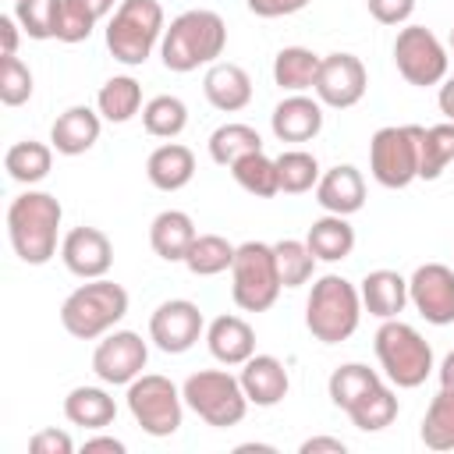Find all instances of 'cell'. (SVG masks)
<instances>
[{
  "mask_svg": "<svg viewBox=\"0 0 454 454\" xmlns=\"http://www.w3.org/2000/svg\"><path fill=\"white\" fill-rule=\"evenodd\" d=\"M124 316H128V291L106 277L74 287L60 305V323L78 340L106 337Z\"/></svg>",
  "mask_w": 454,
  "mask_h": 454,
  "instance_id": "4",
  "label": "cell"
},
{
  "mask_svg": "<svg viewBox=\"0 0 454 454\" xmlns=\"http://www.w3.org/2000/svg\"><path fill=\"white\" fill-rule=\"evenodd\" d=\"M408 305L433 323V326H450L454 323V270L443 262H422L408 277Z\"/></svg>",
  "mask_w": 454,
  "mask_h": 454,
  "instance_id": "15",
  "label": "cell"
},
{
  "mask_svg": "<svg viewBox=\"0 0 454 454\" xmlns=\"http://www.w3.org/2000/svg\"><path fill=\"white\" fill-rule=\"evenodd\" d=\"M142 128L153 138H177L188 128V106H184V99L167 96V92L163 96H153L142 106Z\"/></svg>",
  "mask_w": 454,
  "mask_h": 454,
  "instance_id": "39",
  "label": "cell"
},
{
  "mask_svg": "<svg viewBox=\"0 0 454 454\" xmlns=\"http://www.w3.org/2000/svg\"><path fill=\"white\" fill-rule=\"evenodd\" d=\"M436 372H440V387H450V390H454V351L443 355V362H440Z\"/></svg>",
  "mask_w": 454,
  "mask_h": 454,
  "instance_id": "51",
  "label": "cell"
},
{
  "mask_svg": "<svg viewBox=\"0 0 454 454\" xmlns=\"http://www.w3.org/2000/svg\"><path fill=\"white\" fill-rule=\"evenodd\" d=\"M114 11V0H60L57 18V39L60 43H82L92 35V28Z\"/></svg>",
  "mask_w": 454,
  "mask_h": 454,
  "instance_id": "30",
  "label": "cell"
},
{
  "mask_svg": "<svg viewBox=\"0 0 454 454\" xmlns=\"http://www.w3.org/2000/svg\"><path fill=\"white\" fill-rule=\"evenodd\" d=\"M365 89H369V74H365V64L355 53H326L319 60L312 92L323 106L348 110V106L362 103Z\"/></svg>",
  "mask_w": 454,
  "mask_h": 454,
  "instance_id": "13",
  "label": "cell"
},
{
  "mask_svg": "<svg viewBox=\"0 0 454 454\" xmlns=\"http://www.w3.org/2000/svg\"><path fill=\"white\" fill-rule=\"evenodd\" d=\"M64 419L82 429H106L117 419V404L103 387H74L64 397Z\"/></svg>",
  "mask_w": 454,
  "mask_h": 454,
  "instance_id": "27",
  "label": "cell"
},
{
  "mask_svg": "<svg viewBox=\"0 0 454 454\" xmlns=\"http://www.w3.org/2000/svg\"><path fill=\"white\" fill-rule=\"evenodd\" d=\"M316 202L326 213H337V216L358 213L365 206V177H362V170L351 167V163H337L326 174H319Z\"/></svg>",
  "mask_w": 454,
  "mask_h": 454,
  "instance_id": "19",
  "label": "cell"
},
{
  "mask_svg": "<svg viewBox=\"0 0 454 454\" xmlns=\"http://www.w3.org/2000/svg\"><path fill=\"white\" fill-rule=\"evenodd\" d=\"M53 167V145L46 142H35V138H25V142H14L7 153H4V170L11 181L18 184H39Z\"/></svg>",
  "mask_w": 454,
  "mask_h": 454,
  "instance_id": "29",
  "label": "cell"
},
{
  "mask_svg": "<svg viewBox=\"0 0 454 454\" xmlns=\"http://www.w3.org/2000/svg\"><path fill=\"white\" fill-rule=\"evenodd\" d=\"M32 99V71L18 57L0 60V103L4 106H21Z\"/></svg>",
  "mask_w": 454,
  "mask_h": 454,
  "instance_id": "43",
  "label": "cell"
},
{
  "mask_svg": "<svg viewBox=\"0 0 454 454\" xmlns=\"http://www.w3.org/2000/svg\"><path fill=\"white\" fill-rule=\"evenodd\" d=\"M145 174L149 184L160 192H181L192 177H195V153L181 142H163L149 153L145 160Z\"/></svg>",
  "mask_w": 454,
  "mask_h": 454,
  "instance_id": "25",
  "label": "cell"
},
{
  "mask_svg": "<svg viewBox=\"0 0 454 454\" xmlns=\"http://www.w3.org/2000/svg\"><path fill=\"white\" fill-rule=\"evenodd\" d=\"M202 92H206L209 106H216L223 114H238L252 103V78L241 64L216 60V64H209V71L202 78Z\"/></svg>",
  "mask_w": 454,
  "mask_h": 454,
  "instance_id": "21",
  "label": "cell"
},
{
  "mask_svg": "<svg viewBox=\"0 0 454 454\" xmlns=\"http://www.w3.org/2000/svg\"><path fill=\"white\" fill-rule=\"evenodd\" d=\"M28 450H32V454H71V450H74V440H71L64 429L50 426V429H39V433L28 440Z\"/></svg>",
  "mask_w": 454,
  "mask_h": 454,
  "instance_id": "45",
  "label": "cell"
},
{
  "mask_svg": "<svg viewBox=\"0 0 454 454\" xmlns=\"http://www.w3.org/2000/svg\"><path fill=\"white\" fill-rule=\"evenodd\" d=\"M60 262L82 280L106 277L114 266V245L99 227H71L60 241Z\"/></svg>",
  "mask_w": 454,
  "mask_h": 454,
  "instance_id": "16",
  "label": "cell"
},
{
  "mask_svg": "<svg viewBox=\"0 0 454 454\" xmlns=\"http://www.w3.org/2000/svg\"><path fill=\"white\" fill-rule=\"evenodd\" d=\"M362 323V294L340 273H323L305 301V326L319 344L348 340Z\"/></svg>",
  "mask_w": 454,
  "mask_h": 454,
  "instance_id": "3",
  "label": "cell"
},
{
  "mask_svg": "<svg viewBox=\"0 0 454 454\" xmlns=\"http://www.w3.org/2000/svg\"><path fill=\"white\" fill-rule=\"evenodd\" d=\"M259 149H262L259 131H255L252 124H241V121H227V124H220V128L209 135V156H213V163H220V167H231V163H238L241 156L259 153Z\"/></svg>",
  "mask_w": 454,
  "mask_h": 454,
  "instance_id": "32",
  "label": "cell"
},
{
  "mask_svg": "<svg viewBox=\"0 0 454 454\" xmlns=\"http://www.w3.org/2000/svg\"><path fill=\"white\" fill-rule=\"evenodd\" d=\"M96 110L110 124H124L142 110V85L131 74H114L96 92Z\"/></svg>",
  "mask_w": 454,
  "mask_h": 454,
  "instance_id": "28",
  "label": "cell"
},
{
  "mask_svg": "<svg viewBox=\"0 0 454 454\" xmlns=\"http://www.w3.org/2000/svg\"><path fill=\"white\" fill-rule=\"evenodd\" d=\"M312 0H245V7L255 14V18H287V14H298L305 11Z\"/></svg>",
  "mask_w": 454,
  "mask_h": 454,
  "instance_id": "46",
  "label": "cell"
},
{
  "mask_svg": "<svg viewBox=\"0 0 454 454\" xmlns=\"http://www.w3.org/2000/svg\"><path fill=\"white\" fill-rule=\"evenodd\" d=\"M18 18L14 14H0V57H18Z\"/></svg>",
  "mask_w": 454,
  "mask_h": 454,
  "instance_id": "47",
  "label": "cell"
},
{
  "mask_svg": "<svg viewBox=\"0 0 454 454\" xmlns=\"http://www.w3.org/2000/svg\"><path fill=\"white\" fill-rule=\"evenodd\" d=\"M305 245H309V252H312L319 262H340V259H348L351 248H355V227L348 223V216L326 213V216L312 220L309 234H305Z\"/></svg>",
  "mask_w": 454,
  "mask_h": 454,
  "instance_id": "26",
  "label": "cell"
},
{
  "mask_svg": "<svg viewBox=\"0 0 454 454\" xmlns=\"http://www.w3.org/2000/svg\"><path fill=\"white\" fill-rule=\"evenodd\" d=\"M365 7L380 25H404L415 11V0H365Z\"/></svg>",
  "mask_w": 454,
  "mask_h": 454,
  "instance_id": "44",
  "label": "cell"
},
{
  "mask_svg": "<svg viewBox=\"0 0 454 454\" xmlns=\"http://www.w3.org/2000/svg\"><path fill=\"white\" fill-rule=\"evenodd\" d=\"M419 124H387L369 138V170L383 188H408L419 177Z\"/></svg>",
  "mask_w": 454,
  "mask_h": 454,
  "instance_id": "10",
  "label": "cell"
},
{
  "mask_svg": "<svg viewBox=\"0 0 454 454\" xmlns=\"http://www.w3.org/2000/svg\"><path fill=\"white\" fill-rule=\"evenodd\" d=\"M195 238H199L195 220L184 209H163L149 223V245L163 262H184Z\"/></svg>",
  "mask_w": 454,
  "mask_h": 454,
  "instance_id": "24",
  "label": "cell"
},
{
  "mask_svg": "<svg viewBox=\"0 0 454 454\" xmlns=\"http://www.w3.org/2000/svg\"><path fill=\"white\" fill-rule=\"evenodd\" d=\"M234 252H238V245H231L227 238H220V234H199L192 241L188 255H184V266L195 277H216V273L231 270Z\"/></svg>",
  "mask_w": 454,
  "mask_h": 454,
  "instance_id": "38",
  "label": "cell"
},
{
  "mask_svg": "<svg viewBox=\"0 0 454 454\" xmlns=\"http://www.w3.org/2000/svg\"><path fill=\"white\" fill-rule=\"evenodd\" d=\"M277 252L266 241H245L231 262V298L241 312H266L280 294Z\"/></svg>",
  "mask_w": 454,
  "mask_h": 454,
  "instance_id": "7",
  "label": "cell"
},
{
  "mask_svg": "<svg viewBox=\"0 0 454 454\" xmlns=\"http://www.w3.org/2000/svg\"><path fill=\"white\" fill-rule=\"evenodd\" d=\"M184 404L213 429H231L245 419L248 397L241 390V380L227 369H199L181 383Z\"/></svg>",
  "mask_w": 454,
  "mask_h": 454,
  "instance_id": "8",
  "label": "cell"
},
{
  "mask_svg": "<svg viewBox=\"0 0 454 454\" xmlns=\"http://www.w3.org/2000/svg\"><path fill=\"white\" fill-rule=\"evenodd\" d=\"M128 411L149 436H174L184 419V394L160 372H142L128 383Z\"/></svg>",
  "mask_w": 454,
  "mask_h": 454,
  "instance_id": "9",
  "label": "cell"
},
{
  "mask_svg": "<svg viewBox=\"0 0 454 454\" xmlns=\"http://www.w3.org/2000/svg\"><path fill=\"white\" fill-rule=\"evenodd\" d=\"M14 18L28 39H57L60 0H14Z\"/></svg>",
  "mask_w": 454,
  "mask_h": 454,
  "instance_id": "42",
  "label": "cell"
},
{
  "mask_svg": "<svg viewBox=\"0 0 454 454\" xmlns=\"http://www.w3.org/2000/svg\"><path fill=\"white\" fill-rule=\"evenodd\" d=\"M231 174H234V181H238L248 195H255V199H273V195L280 192L277 160H270L262 149H259V153L241 156L238 163H231Z\"/></svg>",
  "mask_w": 454,
  "mask_h": 454,
  "instance_id": "37",
  "label": "cell"
},
{
  "mask_svg": "<svg viewBox=\"0 0 454 454\" xmlns=\"http://www.w3.org/2000/svg\"><path fill=\"white\" fill-rule=\"evenodd\" d=\"M450 53H454V28H450Z\"/></svg>",
  "mask_w": 454,
  "mask_h": 454,
  "instance_id": "52",
  "label": "cell"
},
{
  "mask_svg": "<svg viewBox=\"0 0 454 454\" xmlns=\"http://www.w3.org/2000/svg\"><path fill=\"white\" fill-rule=\"evenodd\" d=\"M209 355L223 365H245L255 355V330L241 316H216L206 326Z\"/></svg>",
  "mask_w": 454,
  "mask_h": 454,
  "instance_id": "23",
  "label": "cell"
},
{
  "mask_svg": "<svg viewBox=\"0 0 454 454\" xmlns=\"http://www.w3.org/2000/svg\"><path fill=\"white\" fill-rule=\"evenodd\" d=\"M163 7L156 0H121L114 18L106 21V50L114 60L138 67L163 43Z\"/></svg>",
  "mask_w": 454,
  "mask_h": 454,
  "instance_id": "6",
  "label": "cell"
},
{
  "mask_svg": "<svg viewBox=\"0 0 454 454\" xmlns=\"http://www.w3.org/2000/svg\"><path fill=\"white\" fill-rule=\"evenodd\" d=\"M277 174H280V192L301 195L319 184V160L305 149H284L277 156Z\"/></svg>",
  "mask_w": 454,
  "mask_h": 454,
  "instance_id": "40",
  "label": "cell"
},
{
  "mask_svg": "<svg viewBox=\"0 0 454 454\" xmlns=\"http://www.w3.org/2000/svg\"><path fill=\"white\" fill-rule=\"evenodd\" d=\"M298 450H301V454H344L348 443L337 440V436H309V440H301Z\"/></svg>",
  "mask_w": 454,
  "mask_h": 454,
  "instance_id": "48",
  "label": "cell"
},
{
  "mask_svg": "<svg viewBox=\"0 0 454 454\" xmlns=\"http://www.w3.org/2000/svg\"><path fill=\"white\" fill-rule=\"evenodd\" d=\"M202 333H206L202 309L188 298H170L156 305V312L149 316V340L163 355H184L188 348H195Z\"/></svg>",
  "mask_w": 454,
  "mask_h": 454,
  "instance_id": "14",
  "label": "cell"
},
{
  "mask_svg": "<svg viewBox=\"0 0 454 454\" xmlns=\"http://www.w3.org/2000/svg\"><path fill=\"white\" fill-rule=\"evenodd\" d=\"M319 53H312L309 46H284L273 57V82L284 92H305L316 85V71H319Z\"/></svg>",
  "mask_w": 454,
  "mask_h": 454,
  "instance_id": "31",
  "label": "cell"
},
{
  "mask_svg": "<svg viewBox=\"0 0 454 454\" xmlns=\"http://www.w3.org/2000/svg\"><path fill=\"white\" fill-rule=\"evenodd\" d=\"M273 252H277V270H280V284H284V287H301V284L312 280L319 259L309 252L305 241L284 238V241L273 245Z\"/></svg>",
  "mask_w": 454,
  "mask_h": 454,
  "instance_id": "41",
  "label": "cell"
},
{
  "mask_svg": "<svg viewBox=\"0 0 454 454\" xmlns=\"http://www.w3.org/2000/svg\"><path fill=\"white\" fill-rule=\"evenodd\" d=\"M344 415L355 422V429H362V433H380V429H387V426L397 419V397H394V390H390L387 383H376V387H372L362 401H355Z\"/></svg>",
  "mask_w": 454,
  "mask_h": 454,
  "instance_id": "35",
  "label": "cell"
},
{
  "mask_svg": "<svg viewBox=\"0 0 454 454\" xmlns=\"http://www.w3.org/2000/svg\"><path fill=\"white\" fill-rule=\"evenodd\" d=\"M436 103H440V114L447 121H454V74L440 82V92H436Z\"/></svg>",
  "mask_w": 454,
  "mask_h": 454,
  "instance_id": "50",
  "label": "cell"
},
{
  "mask_svg": "<svg viewBox=\"0 0 454 454\" xmlns=\"http://www.w3.org/2000/svg\"><path fill=\"white\" fill-rule=\"evenodd\" d=\"M270 128L280 142H312L323 131V103L305 92H291L273 106Z\"/></svg>",
  "mask_w": 454,
  "mask_h": 454,
  "instance_id": "17",
  "label": "cell"
},
{
  "mask_svg": "<svg viewBox=\"0 0 454 454\" xmlns=\"http://www.w3.org/2000/svg\"><path fill=\"white\" fill-rule=\"evenodd\" d=\"M238 380H241V390H245L248 404H255V408H273L291 390L287 369H284V362L277 355H252L241 365Z\"/></svg>",
  "mask_w": 454,
  "mask_h": 454,
  "instance_id": "18",
  "label": "cell"
},
{
  "mask_svg": "<svg viewBox=\"0 0 454 454\" xmlns=\"http://www.w3.org/2000/svg\"><path fill=\"white\" fill-rule=\"evenodd\" d=\"M149 362V344L135 330H110L92 351V372L106 387H128L142 376Z\"/></svg>",
  "mask_w": 454,
  "mask_h": 454,
  "instance_id": "12",
  "label": "cell"
},
{
  "mask_svg": "<svg viewBox=\"0 0 454 454\" xmlns=\"http://www.w3.org/2000/svg\"><path fill=\"white\" fill-rule=\"evenodd\" d=\"M372 348H376L383 376L401 390L422 387L433 372V348L411 323L383 319L376 337H372Z\"/></svg>",
  "mask_w": 454,
  "mask_h": 454,
  "instance_id": "5",
  "label": "cell"
},
{
  "mask_svg": "<svg viewBox=\"0 0 454 454\" xmlns=\"http://www.w3.org/2000/svg\"><path fill=\"white\" fill-rule=\"evenodd\" d=\"M450 160H454V121L422 128V135H419V177L436 181Z\"/></svg>",
  "mask_w": 454,
  "mask_h": 454,
  "instance_id": "34",
  "label": "cell"
},
{
  "mask_svg": "<svg viewBox=\"0 0 454 454\" xmlns=\"http://www.w3.org/2000/svg\"><path fill=\"white\" fill-rule=\"evenodd\" d=\"M376 383H383L376 369H369V365H362V362H344V365H337V369L330 372L326 390H330V401H333L340 411H348V408H351L355 401H362Z\"/></svg>",
  "mask_w": 454,
  "mask_h": 454,
  "instance_id": "33",
  "label": "cell"
},
{
  "mask_svg": "<svg viewBox=\"0 0 454 454\" xmlns=\"http://www.w3.org/2000/svg\"><path fill=\"white\" fill-rule=\"evenodd\" d=\"M419 436L429 450H454V390L450 387H440L436 397L429 401Z\"/></svg>",
  "mask_w": 454,
  "mask_h": 454,
  "instance_id": "36",
  "label": "cell"
},
{
  "mask_svg": "<svg viewBox=\"0 0 454 454\" xmlns=\"http://www.w3.org/2000/svg\"><path fill=\"white\" fill-rule=\"evenodd\" d=\"M60 220H64V206L57 195L35 192V188L14 195L7 206V238H11L14 255L28 266L50 262L64 241Z\"/></svg>",
  "mask_w": 454,
  "mask_h": 454,
  "instance_id": "1",
  "label": "cell"
},
{
  "mask_svg": "<svg viewBox=\"0 0 454 454\" xmlns=\"http://www.w3.org/2000/svg\"><path fill=\"white\" fill-rule=\"evenodd\" d=\"M227 46V25L216 11L206 7H192L184 14H177L160 43V57L163 67L174 74H188L202 64H216L220 53Z\"/></svg>",
  "mask_w": 454,
  "mask_h": 454,
  "instance_id": "2",
  "label": "cell"
},
{
  "mask_svg": "<svg viewBox=\"0 0 454 454\" xmlns=\"http://www.w3.org/2000/svg\"><path fill=\"white\" fill-rule=\"evenodd\" d=\"M362 309L376 319H397L408 305V280L397 270H372L358 284Z\"/></svg>",
  "mask_w": 454,
  "mask_h": 454,
  "instance_id": "22",
  "label": "cell"
},
{
  "mask_svg": "<svg viewBox=\"0 0 454 454\" xmlns=\"http://www.w3.org/2000/svg\"><path fill=\"white\" fill-rule=\"evenodd\" d=\"M394 64L408 85L429 89L447 78L450 57H447V46L426 25H404L394 39Z\"/></svg>",
  "mask_w": 454,
  "mask_h": 454,
  "instance_id": "11",
  "label": "cell"
},
{
  "mask_svg": "<svg viewBox=\"0 0 454 454\" xmlns=\"http://www.w3.org/2000/svg\"><path fill=\"white\" fill-rule=\"evenodd\" d=\"M99 128H103V117L99 110L92 106H67L53 128H50V145L60 153V156H82L89 153L96 142H99Z\"/></svg>",
  "mask_w": 454,
  "mask_h": 454,
  "instance_id": "20",
  "label": "cell"
},
{
  "mask_svg": "<svg viewBox=\"0 0 454 454\" xmlns=\"http://www.w3.org/2000/svg\"><path fill=\"white\" fill-rule=\"evenodd\" d=\"M82 450H85V454H96V450L124 454L128 447H124V440H117V436H92V440H85V443H82Z\"/></svg>",
  "mask_w": 454,
  "mask_h": 454,
  "instance_id": "49",
  "label": "cell"
}]
</instances>
